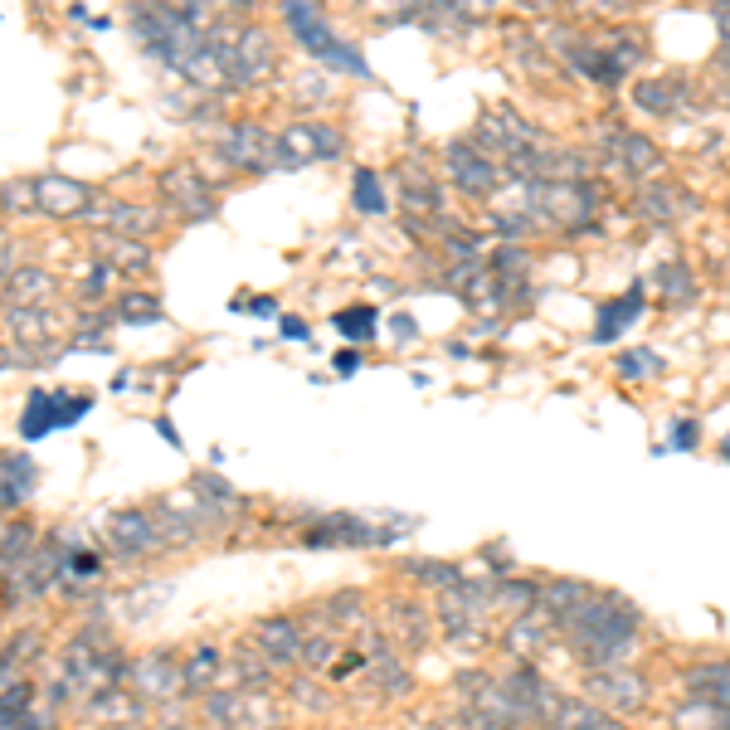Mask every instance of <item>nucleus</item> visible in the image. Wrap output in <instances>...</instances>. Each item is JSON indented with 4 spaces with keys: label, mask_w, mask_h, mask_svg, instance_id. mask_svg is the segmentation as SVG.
Here are the masks:
<instances>
[{
    "label": "nucleus",
    "mask_w": 730,
    "mask_h": 730,
    "mask_svg": "<svg viewBox=\"0 0 730 730\" xmlns=\"http://www.w3.org/2000/svg\"><path fill=\"white\" fill-rule=\"evenodd\" d=\"M224 667H229V657H224V648L219 643H195L190 653H185L181 662V677H185V696H205L215 692L219 682H224Z\"/></svg>",
    "instance_id": "obj_9"
},
{
    "label": "nucleus",
    "mask_w": 730,
    "mask_h": 730,
    "mask_svg": "<svg viewBox=\"0 0 730 730\" xmlns=\"http://www.w3.org/2000/svg\"><path fill=\"white\" fill-rule=\"evenodd\" d=\"M10 327H15L20 346H30V361H35V356H49V346H54V336H59L64 322L49 307H10Z\"/></svg>",
    "instance_id": "obj_10"
},
{
    "label": "nucleus",
    "mask_w": 730,
    "mask_h": 730,
    "mask_svg": "<svg viewBox=\"0 0 730 730\" xmlns=\"http://www.w3.org/2000/svg\"><path fill=\"white\" fill-rule=\"evenodd\" d=\"M103 224H108V234H146L151 224H156V215H146L142 205H103Z\"/></svg>",
    "instance_id": "obj_23"
},
{
    "label": "nucleus",
    "mask_w": 730,
    "mask_h": 730,
    "mask_svg": "<svg viewBox=\"0 0 730 730\" xmlns=\"http://www.w3.org/2000/svg\"><path fill=\"white\" fill-rule=\"evenodd\" d=\"M560 628L570 633V643L580 648L584 662L609 667V662H623L633 653L638 614H633V604H623V594H594L589 589L570 614H560Z\"/></svg>",
    "instance_id": "obj_1"
},
{
    "label": "nucleus",
    "mask_w": 730,
    "mask_h": 730,
    "mask_svg": "<svg viewBox=\"0 0 730 730\" xmlns=\"http://www.w3.org/2000/svg\"><path fill=\"white\" fill-rule=\"evenodd\" d=\"M283 15H288V25H292V35H297V44H302V54H312V59H322V64H336V69H346V73H365V59L346 44V39L331 35V25L317 15L312 0H288Z\"/></svg>",
    "instance_id": "obj_2"
},
{
    "label": "nucleus",
    "mask_w": 730,
    "mask_h": 730,
    "mask_svg": "<svg viewBox=\"0 0 730 730\" xmlns=\"http://www.w3.org/2000/svg\"><path fill=\"white\" fill-rule=\"evenodd\" d=\"M356 365H361V356H356V351H341V356H336V375H351Z\"/></svg>",
    "instance_id": "obj_37"
},
{
    "label": "nucleus",
    "mask_w": 730,
    "mask_h": 730,
    "mask_svg": "<svg viewBox=\"0 0 730 730\" xmlns=\"http://www.w3.org/2000/svg\"><path fill=\"white\" fill-rule=\"evenodd\" d=\"M546 643V633L536 628L531 619H521V623H511V648H521V653H531V648H541Z\"/></svg>",
    "instance_id": "obj_34"
},
{
    "label": "nucleus",
    "mask_w": 730,
    "mask_h": 730,
    "mask_svg": "<svg viewBox=\"0 0 730 730\" xmlns=\"http://www.w3.org/2000/svg\"><path fill=\"white\" fill-rule=\"evenodd\" d=\"M541 726L546 730H619L609 711H599V706H575V701H555Z\"/></svg>",
    "instance_id": "obj_14"
},
{
    "label": "nucleus",
    "mask_w": 730,
    "mask_h": 730,
    "mask_svg": "<svg viewBox=\"0 0 730 730\" xmlns=\"http://www.w3.org/2000/svg\"><path fill=\"white\" fill-rule=\"evenodd\" d=\"M414 580H424V584H434V589H453V584L463 580V570L448 560V565H438V560H414V565H404Z\"/></svg>",
    "instance_id": "obj_27"
},
{
    "label": "nucleus",
    "mask_w": 730,
    "mask_h": 730,
    "mask_svg": "<svg viewBox=\"0 0 730 730\" xmlns=\"http://www.w3.org/2000/svg\"><path fill=\"white\" fill-rule=\"evenodd\" d=\"M117 317H122V322H137V317H161V307H156V297H146V292H127V297L117 302Z\"/></svg>",
    "instance_id": "obj_32"
},
{
    "label": "nucleus",
    "mask_w": 730,
    "mask_h": 730,
    "mask_svg": "<svg viewBox=\"0 0 730 730\" xmlns=\"http://www.w3.org/2000/svg\"><path fill=\"white\" fill-rule=\"evenodd\" d=\"M672 721H677V730H730V711L706 701V696H696L692 706H682Z\"/></svg>",
    "instance_id": "obj_21"
},
{
    "label": "nucleus",
    "mask_w": 730,
    "mask_h": 730,
    "mask_svg": "<svg viewBox=\"0 0 730 730\" xmlns=\"http://www.w3.org/2000/svg\"><path fill=\"white\" fill-rule=\"evenodd\" d=\"M356 205H361L365 215L385 210V195H380V185H375V176H370V171H361V176H356Z\"/></svg>",
    "instance_id": "obj_33"
},
{
    "label": "nucleus",
    "mask_w": 730,
    "mask_h": 730,
    "mask_svg": "<svg viewBox=\"0 0 730 730\" xmlns=\"http://www.w3.org/2000/svg\"><path fill=\"white\" fill-rule=\"evenodd\" d=\"M623 375H648V370H657V356H648V351H633V356H623Z\"/></svg>",
    "instance_id": "obj_36"
},
{
    "label": "nucleus",
    "mask_w": 730,
    "mask_h": 730,
    "mask_svg": "<svg viewBox=\"0 0 730 730\" xmlns=\"http://www.w3.org/2000/svg\"><path fill=\"white\" fill-rule=\"evenodd\" d=\"M244 692H205V721L215 730H224V726H239L244 716Z\"/></svg>",
    "instance_id": "obj_25"
},
{
    "label": "nucleus",
    "mask_w": 730,
    "mask_h": 730,
    "mask_svg": "<svg viewBox=\"0 0 730 730\" xmlns=\"http://www.w3.org/2000/svg\"><path fill=\"white\" fill-rule=\"evenodd\" d=\"M589 692L604 701V711L628 716V711H638V706L648 701V682L633 677V672H623L619 662H609V667H599V672L589 677Z\"/></svg>",
    "instance_id": "obj_5"
},
{
    "label": "nucleus",
    "mask_w": 730,
    "mask_h": 730,
    "mask_svg": "<svg viewBox=\"0 0 730 730\" xmlns=\"http://www.w3.org/2000/svg\"><path fill=\"white\" fill-rule=\"evenodd\" d=\"M93 244H98V258L112 263V268H127V273H146L151 268V254H146L132 234H98Z\"/></svg>",
    "instance_id": "obj_16"
},
{
    "label": "nucleus",
    "mask_w": 730,
    "mask_h": 730,
    "mask_svg": "<svg viewBox=\"0 0 730 730\" xmlns=\"http://www.w3.org/2000/svg\"><path fill=\"white\" fill-rule=\"evenodd\" d=\"M88 409H93V395H69V390H59V395H54V419H59V429L78 424Z\"/></svg>",
    "instance_id": "obj_29"
},
{
    "label": "nucleus",
    "mask_w": 730,
    "mask_h": 730,
    "mask_svg": "<svg viewBox=\"0 0 730 730\" xmlns=\"http://www.w3.org/2000/svg\"><path fill=\"white\" fill-rule=\"evenodd\" d=\"M39 487V468L30 453H5L0 458V511L25 507Z\"/></svg>",
    "instance_id": "obj_11"
},
{
    "label": "nucleus",
    "mask_w": 730,
    "mask_h": 730,
    "mask_svg": "<svg viewBox=\"0 0 730 730\" xmlns=\"http://www.w3.org/2000/svg\"><path fill=\"white\" fill-rule=\"evenodd\" d=\"M327 657H331V638H307V643H302V662H307V667H322Z\"/></svg>",
    "instance_id": "obj_35"
},
{
    "label": "nucleus",
    "mask_w": 730,
    "mask_h": 730,
    "mask_svg": "<svg viewBox=\"0 0 730 730\" xmlns=\"http://www.w3.org/2000/svg\"><path fill=\"white\" fill-rule=\"evenodd\" d=\"M0 536H5V521H0Z\"/></svg>",
    "instance_id": "obj_42"
},
{
    "label": "nucleus",
    "mask_w": 730,
    "mask_h": 730,
    "mask_svg": "<svg viewBox=\"0 0 730 730\" xmlns=\"http://www.w3.org/2000/svg\"><path fill=\"white\" fill-rule=\"evenodd\" d=\"M395 531H380V526H370L361 516H322V521H312L307 526V546H385Z\"/></svg>",
    "instance_id": "obj_6"
},
{
    "label": "nucleus",
    "mask_w": 730,
    "mask_h": 730,
    "mask_svg": "<svg viewBox=\"0 0 730 730\" xmlns=\"http://www.w3.org/2000/svg\"><path fill=\"white\" fill-rule=\"evenodd\" d=\"M103 541H108L117 560H142V555L166 546V536H161L151 511H112V516H103Z\"/></svg>",
    "instance_id": "obj_3"
},
{
    "label": "nucleus",
    "mask_w": 730,
    "mask_h": 730,
    "mask_svg": "<svg viewBox=\"0 0 730 730\" xmlns=\"http://www.w3.org/2000/svg\"><path fill=\"white\" fill-rule=\"evenodd\" d=\"M395 619L404 623V643H409V648H424V643H429V619H424L414 604H395Z\"/></svg>",
    "instance_id": "obj_30"
},
{
    "label": "nucleus",
    "mask_w": 730,
    "mask_h": 730,
    "mask_svg": "<svg viewBox=\"0 0 730 730\" xmlns=\"http://www.w3.org/2000/svg\"><path fill=\"white\" fill-rule=\"evenodd\" d=\"M190 492H195V502L210 511V516H224V507H239V492L215 473H200L195 482H190Z\"/></svg>",
    "instance_id": "obj_22"
},
{
    "label": "nucleus",
    "mask_w": 730,
    "mask_h": 730,
    "mask_svg": "<svg viewBox=\"0 0 730 730\" xmlns=\"http://www.w3.org/2000/svg\"><path fill=\"white\" fill-rule=\"evenodd\" d=\"M127 687L142 696V701H171V696H181L185 692L181 657L166 653V648H151L146 657L127 662Z\"/></svg>",
    "instance_id": "obj_4"
},
{
    "label": "nucleus",
    "mask_w": 730,
    "mask_h": 730,
    "mask_svg": "<svg viewBox=\"0 0 730 730\" xmlns=\"http://www.w3.org/2000/svg\"><path fill=\"white\" fill-rule=\"evenodd\" d=\"M83 711L93 716V721H112V726H137V716H142V696H122L117 687L108 692H93L83 701Z\"/></svg>",
    "instance_id": "obj_13"
},
{
    "label": "nucleus",
    "mask_w": 730,
    "mask_h": 730,
    "mask_svg": "<svg viewBox=\"0 0 730 730\" xmlns=\"http://www.w3.org/2000/svg\"><path fill=\"white\" fill-rule=\"evenodd\" d=\"M536 599H541V584H531V580L497 584V604H507V609H531Z\"/></svg>",
    "instance_id": "obj_28"
},
{
    "label": "nucleus",
    "mask_w": 730,
    "mask_h": 730,
    "mask_svg": "<svg viewBox=\"0 0 730 730\" xmlns=\"http://www.w3.org/2000/svg\"><path fill=\"white\" fill-rule=\"evenodd\" d=\"M35 200H39V215L88 219L93 190H88L83 181H69V176H39V181H35Z\"/></svg>",
    "instance_id": "obj_7"
},
{
    "label": "nucleus",
    "mask_w": 730,
    "mask_h": 730,
    "mask_svg": "<svg viewBox=\"0 0 730 730\" xmlns=\"http://www.w3.org/2000/svg\"><path fill=\"white\" fill-rule=\"evenodd\" d=\"M166 195L181 205V210H190V215H210V190H205V181L195 176V171H166Z\"/></svg>",
    "instance_id": "obj_18"
},
{
    "label": "nucleus",
    "mask_w": 730,
    "mask_h": 730,
    "mask_svg": "<svg viewBox=\"0 0 730 730\" xmlns=\"http://www.w3.org/2000/svg\"><path fill=\"white\" fill-rule=\"evenodd\" d=\"M0 210H5V215H39L35 181H10V185H0Z\"/></svg>",
    "instance_id": "obj_26"
},
{
    "label": "nucleus",
    "mask_w": 730,
    "mask_h": 730,
    "mask_svg": "<svg viewBox=\"0 0 730 730\" xmlns=\"http://www.w3.org/2000/svg\"><path fill=\"white\" fill-rule=\"evenodd\" d=\"M54 297V278L44 268H15L10 273V302L15 307H44Z\"/></svg>",
    "instance_id": "obj_19"
},
{
    "label": "nucleus",
    "mask_w": 730,
    "mask_h": 730,
    "mask_svg": "<svg viewBox=\"0 0 730 730\" xmlns=\"http://www.w3.org/2000/svg\"><path fill=\"white\" fill-rule=\"evenodd\" d=\"M35 541H39L35 521H10L5 536H0V575H10L15 565H25L35 555Z\"/></svg>",
    "instance_id": "obj_17"
},
{
    "label": "nucleus",
    "mask_w": 730,
    "mask_h": 730,
    "mask_svg": "<svg viewBox=\"0 0 730 730\" xmlns=\"http://www.w3.org/2000/svg\"><path fill=\"white\" fill-rule=\"evenodd\" d=\"M35 706V687H30V677L25 682H10V687H0V730H15L20 726V716Z\"/></svg>",
    "instance_id": "obj_24"
},
{
    "label": "nucleus",
    "mask_w": 730,
    "mask_h": 730,
    "mask_svg": "<svg viewBox=\"0 0 730 730\" xmlns=\"http://www.w3.org/2000/svg\"><path fill=\"white\" fill-rule=\"evenodd\" d=\"M302 643H307V633L292 614L254 623V653H263V662H302Z\"/></svg>",
    "instance_id": "obj_8"
},
{
    "label": "nucleus",
    "mask_w": 730,
    "mask_h": 730,
    "mask_svg": "<svg viewBox=\"0 0 730 730\" xmlns=\"http://www.w3.org/2000/svg\"><path fill=\"white\" fill-rule=\"evenodd\" d=\"M283 336H288V341H297V336H307V327H302V322H292V317H288V322H283Z\"/></svg>",
    "instance_id": "obj_39"
},
{
    "label": "nucleus",
    "mask_w": 730,
    "mask_h": 730,
    "mask_svg": "<svg viewBox=\"0 0 730 730\" xmlns=\"http://www.w3.org/2000/svg\"><path fill=\"white\" fill-rule=\"evenodd\" d=\"M59 429V419H54V395L49 390H35L30 400H25V414H20V438L25 443H39L44 434H54Z\"/></svg>",
    "instance_id": "obj_20"
},
{
    "label": "nucleus",
    "mask_w": 730,
    "mask_h": 730,
    "mask_svg": "<svg viewBox=\"0 0 730 730\" xmlns=\"http://www.w3.org/2000/svg\"><path fill=\"white\" fill-rule=\"evenodd\" d=\"M336 137L331 127H292L283 132V146H278V166H292V161H312V156H331L336 151Z\"/></svg>",
    "instance_id": "obj_12"
},
{
    "label": "nucleus",
    "mask_w": 730,
    "mask_h": 730,
    "mask_svg": "<svg viewBox=\"0 0 730 730\" xmlns=\"http://www.w3.org/2000/svg\"><path fill=\"white\" fill-rule=\"evenodd\" d=\"M370 327H375V312H370V307H351V312H341V317H336V331H341V336H351V341L370 336Z\"/></svg>",
    "instance_id": "obj_31"
},
{
    "label": "nucleus",
    "mask_w": 730,
    "mask_h": 730,
    "mask_svg": "<svg viewBox=\"0 0 730 730\" xmlns=\"http://www.w3.org/2000/svg\"><path fill=\"white\" fill-rule=\"evenodd\" d=\"M117 730H137V726H117Z\"/></svg>",
    "instance_id": "obj_41"
},
{
    "label": "nucleus",
    "mask_w": 730,
    "mask_h": 730,
    "mask_svg": "<svg viewBox=\"0 0 730 730\" xmlns=\"http://www.w3.org/2000/svg\"><path fill=\"white\" fill-rule=\"evenodd\" d=\"M156 434L166 438L171 448H181V438H176V429H171V419H156Z\"/></svg>",
    "instance_id": "obj_38"
},
{
    "label": "nucleus",
    "mask_w": 730,
    "mask_h": 730,
    "mask_svg": "<svg viewBox=\"0 0 730 730\" xmlns=\"http://www.w3.org/2000/svg\"><path fill=\"white\" fill-rule=\"evenodd\" d=\"M687 692L706 696V701L730 711V662H696V667H687Z\"/></svg>",
    "instance_id": "obj_15"
},
{
    "label": "nucleus",
    "mask_w": 730,
    "mask_h": 730,
    "mask_svg": "<svg viewBox=\"0 0 730 730\" xmlns=\"http://www.w3.org/2000/svg\"><path fill=\"white\" fill-rule=\"evenodd\" d=\"M15 361H25V351H0V370H10Z\"/></svg>",
    "instance_id": "obj_40"
}]
</instances>
